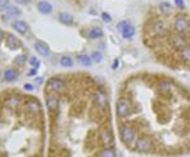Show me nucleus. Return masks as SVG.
I'll use <instances>...</instances> for the list:
<instances>
[{"instance_id":"nucleus-1","label":"nucleus","mask_w":190,"mask_h":157,"mask_svg":"<svg viewBox=\"0 0 190 157\" xmlns=\"http://www.w3.org/2000/svg\"><path fill=\"white\" fill-rule=\"evenodd\" d=\"M115 113L119 139L128 151L156 157L190 155V93L172 78H129Z\"/></svg>"},{"instance_id":"nucleus-2","label":"nucleus","mask_w":190,"mask_h":157,"mask_svg":"<svg viewBox=\"0 0 190 157\" xmlns=\"http://www.w3.org/2000/svg\"><path fill=\"white\" fill-rule=\"evenodd\" d=\"M174 31L179 34H190V22L183 14H177L174 19Z\"/></svg>"},{"instance_id":"nucleus-3","label":"nucleus","mask_w":190,"mask_h":157,"mask_svg":"<svg viewBox=\"0 0 190 157\" xmlns=\"http://www.w3.org/2000/svg\"><path fill=\"white\" fill-rule=\"evenodd\" d=\"M66 81L61 77H51L47 81V91L51 93H61L66 88Z\"/></svg>"},{"instance_id":"nucleus-4","label":"nucleus","mask_w":190,"mask_h":157,"mask_svg":"<svg viewBox=\"0 0 190 157\" xmlns=\"http://www.w3.org/2000/svg\"><path fill=\"white\" fill-rule=\"evenodd\" d=\"M60 105V98H58V94L57 93H51L47 91L46 94V107L48 109L49 113L55 111Z\"/></svg>"},{"instance_id":"nucleus-5","label":"nucleus","mask_w":190,"mask_h":157,"mask_svg":"<svg viewBox=\"0 0 190 157\" xmlns=\"http://www.w3.org/2000/svg\"><path fill=\"white\" fill-rule=\"evenodd\" d=\"M22 14V12H20V9L19 8H16V6H14V5H9L6 8V9L4 10V13H3V15H2V18H3V20H9V19H14V18H18V16Z\"/></svg>"},{"instance_id":"nucleus-6","label":"nucleus","mask_w":190,"mask_h":157,"mask_svg":"<svg viewBox=\"0 0 190 157\" xmlns=\"http://www.w3.org/2000/svg\"><path fill=\"white\" fill-rule=\"evenodd\" d=\"M37 9L41 14L43 15H47V14H51L53 10V6L52 4H51L49 2H47V0H39V2L37 3Z\"/></svg>"},{"instance_id":"nucleus-7","label":"nucleus","mask_w":190,"mask_h":157,"mask_svg":"<svg viewBox=\"0 0 190 157\" xmlns=\"http://www.w3.org/2000/svg\"><path fill=\"white\" fill-rule=\"evenodd\" d=\"M5 45H6L8 48H10V49H18L20 47V41L16 38L14 34H6Z\"/></svg>"},{"instance_id":"nucleus-8","label":"nucleus","mask_w":190,"mask_h":157,"mask_svg":"<svg viewBox=\"0 0 190 157\" xmlns=\"http://www.w3.org/2000/svg\"><path fill=\"white\" fill-rule=\"evenodd\" d=\"M34 49H36L42 57H48L49 56V48L46 43H43L41 41L34 43Z\"/></svg>"},{"instance_id":"nucleus-9","label":"nucleus","mask_w":190,"mask_h":157,"mask_svg":"<svg viewBox=\"0 0 190 157\" xmlns=\"http://www.w3.org/2000/svg\"><path fill=\"white\" fill-rule=\"evenodd\" d=\"M13 28L15 32H18L19 34H23L24 36V34L28 32V24L23 20H15V22H13Z\"/></svg>"},{"instance_id":"nucleus-10","label":"nucleus","mask_w":190,"mask_h":157,"mask_svg":"<svg viewBox=\"0 0 190 157\" xmlns=\"http://www.w3.org/2000/svg\"><path fill=\"white\" fill-rule=\"evenodd\" d=\"M58 20L65 25H71L74 23V16L70 13L61 12V13H58Z\"/></svg>"},{"instance_id":"nucleus-11","label":"nucleus","mask_w":190,"mask_h":157,"mask_svg":"<svg viewBox=\"0 0 190 157\" xmlns=\"http://www.w3.org/2000/svg\"><path fill=\"white\" fill-rule=\"evenodd\" d=\"M16 77H18V71L14 68H8L5 70L4 72V80L8 81V82H12L14 80H16Z\"/></svg>"},{"instance_id":"nucleus-12","label":"nucleus","mask_w":190,"mask_h":157,"mask_svg":"<svg viewBox=\"0 0 190 157\" xmlns=\"http://www.w3.org/2000/svg\"><path fill=\"white\" fill-rule=\"evenodd\" d=\"M103 34H104V33H103V29H101V28L94 27V28H91V29L89 31L88 37H89L90 39H97V38H101Z\"/></svg>"},{"instance_id":"nucleus-13","label":"nucleus","mask_w":190,"mask_h":157,"mask_svg":"<svg viewBox=\"0 0 190 157\" xmlns=\"http://www.w3.org/2000/svg\"><path fill=\"white\" fill-rule=\"evenodd\" d=\"M122 36L124 37V38H127V39H131L133 36H134V33H136V29H134V27L133 25H131V24H128L126 28H123L122 31Z\"/></svg>"},{"instance_id":"nucleus-14","label":"nucleus","mask_w":190,"mask_h":157,"mask_svg":"<svg viewBox=\"0 0 190 157\" xmlns=\"http://www.w3.org/2000/svg\"><path fill=\"white\" fill-rule=\"evenodd\" d=\"M77 61H79V62L82 65V66H90L91 65V58H90V56H88V55H79L77 56Z\"/></svg>"},{"instance_id":"nucleus-15","label":"nucleus","mask_w":190,"mask_h":157,"mask_svg":"<svg viewBox=\"0 0 190 157\" xmlns=\"http://www.w3.org/2000/svg\"><path fill=\"white\" fill-rule=\"evenodd\" d=\"M60 64H61L62 67H72L74 66V60L68 56H64L60 60Z\"/></svg>"},{"instance_id":"nucleus-16","label":"nucleus","mask_w":190,"mask_h":157,"mask_svg":"<svg viewBox=\"0 0 190 157\" xmlns=\"http://www.w3.org/2000/svg\"><path fill=\"white\" fill-rule=\"evenodd\" d=\"M160 10L162 13H165V14H170L171 10H172V8H171V4L167 3V2H163L160 4Z\"/></svg>"},{"instance_id":"nucleus-17","label":"nucleus","mask_w":190,"mask_h":157,"mask_svg":"<svg viewBox=\"0 0 190 157\" xmlns=\"http://www.w3.org/2000/svg\"><path fill=\"white\" fill-rule=\"evenodd\" d=\"M25 61H27V57H25V55H18V56L14 58V64L16 66H23L25 64Z\"/></svg>"},{"instance_id":"nucleus-18","label":"nucleus","mask_w":190,"mask_h":157,"mask_svg":"<svg viewBox=\"0 0 190 157\" xmlns=\"http://www.w3.org/2000/svg\"><path fill=\"white\" fill-rule=\"evenodd\" d=\"M90 58H91V61H94V62L99 64L101 61V58H103V55L100 53V52H98V51H94L91 53V56H90Z\"/></svg>"},{"instance_id":"nucleus-19","label":"nucleus","mask_w":190,"mask_h":157,"mask_svg":"<svg viewBox=\"0 0 190 157\" xmlns=\"http://www.w3.org/2000/svg\"><path fill=\"white\" fill-rule=\"evenodd\" d=\"M101 19H103V22H104V23H110L111 22V16H110L109 13L103 12L101 13Z\"/></svg>"},{"instance_id":"nucleus-20","label":"nucleus","mask_w":190,"mask_h":157,"mask_svg":"<svg viewBox=\"0 0 190 157\" xmlns=\"http://www.w3.org/2000/svg\"><path fill=\"white\" fill-rule=\"evenodd\" d=\"M9 6V0H0V12H4Z\"/></svg>"},{"instance_id":"nucleus-21","label":"nucleus","mask_w":190,"mask_h":157,"mask_svg":"<svg viewBox=\"0 0 190 157\" xmlns=\"http://www.w3.org/2000/svg\"><path fill=\"white\" fill-rule=\"evenodd\" d=\"M175 5L176 8H179V9H185V3H184V0H175Z\"/></svg>"},{"instance_id":"nucleus-22","label":"nucleus","mask_w":190,"mask_h":157,"mask_svg":"<svg viewBox=\"0 0 190 157\" xmlns=\"http://www.w3.org/2000/svg\"><path fill=\"white\" fill-rule=\"evenodd\" d=\"M29 62H31V65H32L34 68H38V67H39V61H38L36 57H32Z\"/></svg>"},{"instance_id":"nucleus-23","label":"nucleus","mask_w":190,"mask_h":157,"mask_svg":"<svg viewBox=\"0 0 190 157\" xmlns=\"http://www.w3.org/2000/svg\"><path fill=\"white\" fill-rule=\"evenodd\" d=\"M128 24H129V23H128L127 20H122V22H119V23H118L117 28H118V31H122L123 28H126V27H127Z\"/></svg>"},{"instance_id":"nucleus-24","label":"nucleus","mask_w":190,"mask_h":157,"mask_svg":"<svg viewBox=\"0 0 190 157\" xmlns=\"http://www.w3.org/2000/svg\"><path fill=\"white\" fill-rule=\"evenodd\" d=\"M16 4H20V5H27L29 3V0H15Z\"/></svg>"},{"instance_id":"nucleus-25","label":"nucleus","mask_w":190,"mask_h":157,"mask_svg":"<svg viewBox=\"0 0 190 157\" xmlns=\"http://www.w3.org/2000/svg\"><path fill=\"white\" fill-rule=\"evenodd\" d=\"M24 89L28 90V91H31V90H33V85H31V84H24Z\"/></svg>"},{"instance_id":"nucleus-26","label":"nucleus","mask_w":190,"mask_h":157,"mask_svg":"<svg viewBox=\"0 0 190 157\" xmlns=\"http://www.w3.org/2000/svg\"><path fill=\"white\" fill-rule=\"evenodd\" d=\"M36 74H37V68H33V70H31V71L28 72L29 76H33V75H36Z\"/></svg>"},{"instance_id":"nucleus-27","label":"nucleus","mask_w":190,"mask_h":157,"mask_svg":"<svg viewBox=\"0 0 190 157\" xmlns=\"http://www.w3.org/2000/svg\"><path fill=\"white\" fill-rule=\"evenodd\" d=\"M4 36H5V34H4V32H3L2 29H0V43L3 42V39H4Z\"/></svg>"},{"instance_id":"nucleus-28","label":"nucleus","mask_w":190,"mask_h":157,"mask_svg":"<svg viewBox=\"0 0 190 157\" xmlns=\"http://www.w3.org/2000/svg\"><path fill=\"white\" fill-rule=\"evenodd\" d=\"M118 65H119V61H118V60H115V61H114V62H113V68L115 70V68L118 67Z\"/></svg>"},{"instance_id":"nucleus-29","label":"nucleus","mask_w":190,"mask_h":157,"mask_svg":"<svg viewBox=\"0 0 190 157\" xmlns=\"http://www.w3.org/2000/svg\"><path fill=\"white\" fill-rule=\"evenodd\" d=\"M42 81H43V80H42V77H36V82H37L38 85H41Z\"/></svg>"}]
</instances>
